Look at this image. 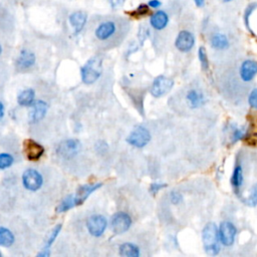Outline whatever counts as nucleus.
Returning <instances> with one entry per match:
<instances>
[{"instance_id": "f257e3e1", "label": "nucleus", "mask_w": 257, "mask_h": 257, "mask_svg": "<svg viewBox=\"0 0 257 257\" xmlns=\"http://www.w3.org/2000/svg\"><path fill=\"white\" fill-rule=\"evenodd\" d=\"M129 29V22L122 17L110 18L102 21L95 32L96 37L101 41H107L118 34H126Z\"/></svg>"}, {"instance_id": "f03ea898", "label": "nucleus", "mask_w": 257, "mask_h": 257, "mask_svg": "<svg viewBox=\"0 0 257 257\" xmlns=\"http://www.w3.org/2000/svg\"><path fill=\"white\" fill-rule=\"evenodd\" d=\"M202 240L204 249L208 255L214 256L219 253V234L215 223L210 222L205 226L202 232Z\"/></svg>"}, {"instance_id": "7ed1b4c3", "label": "nucleus", "mask_w": 257, "mask_h": 257, "mask_svg": "<svg viewBox=\"0 0 257 257\" xmlns=\"http://www.w3.org/2000/svg\"><path fill=\"white\" fill-rule=\"evenodd\" d=\"M82 80L86 85H92L102 74V59L98 56L90 58L82 68Z\"/></svg>"}, {"instance_id": "20e7f679", "label": "nucleus", "mask_w": 257, "mask_h": 257, "mask_svg": "<svg viewBox=\"0 0 257 257\" xmlns=\"http://www.w3.org/2000/svg\"><path fill=\"white\" fill-rule=\"evenodd\" d=\"M219 240L224 246H231L234 243V240L237 234V229L235 226L228 221L221 223L218 231Z\"/></svg>"}, {"instance_id": "39448f33", "label": "nucleus", "mask_w": 257, "mask_h": 257, "mask_svg": "<svg viewBox=\"0 0 257 257\" xmlns=\"http://www.w3.org/2000/svg\"><path fill=\"white\" fill-rule=\"evenodd\" d=\"M151 140V134L150 132L144 127L136 128L128 137L127 142L137 148L145 147Z\"/></svg>"}, {"instance_id": "423d86ee", "label": "nucleus", "mask_w": 257, "mask_h": 257, "mask_svg": "<svg viewBox=\"0 0 257 257\" xmlns=\"http://www.w3.org/2000/svg\"><path fill=\"white\" fill-rule=\"evenodd\" d=\"M111 225L112 230L115 234H123L130 229L132 225V218L125 212H118L113 216Z\"/></svg>"}, {"instance_id": "0eeeda50", "label": "nucleus", "mask_w": 257, "mask_h": 257, "mask_svg": "<svg viewBox=\"0 0 257 257\" xmlns=\"http://www.w3.org/2000/svg\"><path fill=\"white\" fill-rule=\"evenodd\" d=\"M174 83L172 80L168 79L164 75H159L155 79L152 86H151V94L155 98H160L165 94L169 93L171 88L173 87Z\"/></svg>"}, {"instance_id": "6e6552de", "label": "nucleus", "mask_w": 257, "mask_h": 257, "mask_svg": "<svg viewBox=\"0 0 257 257\" xmlns=\"http://www.w3.org/2000/svg\"><path fill=\"white\" fill-rule=\"evenodd\" d=\"M24 187L29 191H37L42 185V176L34 169L26 170L22 175Z\"/></svg>"}, {"instance_id": "1a4fd4ad", "label": "nucleus", "mask_w": 257, "mask_h": 257, "mask_svg": "<svg viewBox=\"0 0 257 257\" xmlns=\"http://www.w3.org/2000/svg\"><path fill=\"white\" fill-rule=\"evenodd\" d=\"M107 219L102 215H94L90 216L87 220L86 226L88 232L95 237H100L103 234L105 228H107Z\"/></svg>"}, {"instance_id": "9d476101", "label": "nucleus", "mask_w": 257, "mask_h": 257, "mask_svg": "<svg viewBox=\"0 0 257 257\" xmlns=\"http://www.w3.org/2000/svg\"><path fill=\"white\" fill-rule=\"evenodd\" d=\"M23 149H24V153L26 158L29 161H38L41 156L44 153V149L41 145H39L38 143H36L34 140H25L23 143Z\"/></svg>"}, {"instance_id": "9b49d317", "label": "nucleus", "mask_w": 257, "mask_h": 257, "mask_svg": "<svg viewBox=\"0 0 257 257\" xmlns=\"http://www.w3.org/2000/svg\"><path fill=\"white\" fill-rule=\"evenodd\" d=\"M194 44H195V37L191 33L187 32V30H182V32L178 34L175 41L176 48L180 51L183 52H187L191 51L192 48L194 47Z\"/></svg>"}, {"instance_id": "f8f14e48", "label": "nucleus", "mask_w": 257, "mask_h": 257, "mask_svg": "<svg viewBox=\"0 0 257 257\" xmlns=\"http://www.w3.org/2000/svg\"><path fill=\"white\" fill-rule=\"evenodd\" d=\"M49 109L48 103L43 101H37L30 104L29 120L33 123H37L47 115Z\"/></svg>"}, {"instance_id": "ddd939ff", "label": "nucleus", "mask_w": 257, "mask_h": 257, "mask_svg": "<svg viewBox=\"0 0 257 257\" xmlns=\"http://www.w3.org/2000/svg\"><path fill=\"white\" fill-rule=\"evenodd\" d=\"M101 187H102V183L84 185V186L80 187L78 192L75 193V195H73L75 203H77V206L83 204L87 199V197L90 194H92L93 192H95L96 190H98Z\"/></svg>"}, {"instance_id": "4468645a", "label": "nucleus", "mask_w": 257, "mask_h": 257, "mask_svg": "<svg viewBox=\"0 0 257 257\" xmlns=\"http://www.w3.org/2000/svg\"><path fill=\"white\" fill-rule=\"evenodd\" d=\"M257 73V63L253 60H245L240 68V77L244 82L252 81Z\"/></svg>"}, {"instance_id": "2eb2a0df", "label": "nucleus", "mask_w": 257, "mask_h": 257, "mask_svg": "<svg viewBox=\"0 0 257 257\" xmlns=\"http://www.w3.org/2000/svg\"><path fill=\"white\" fill-rule=\"evenodd\" d=\"M168 22H169L168 14L162 10H158L154 12L150 17V24L157 30L164 29L166 26H167Z\"/></svg>"}, {"instance_id": "dca6fc26", "label": "nucleus", "mask_w": 257, "mask_h": 257, "mask_svg": "<svg viewBox=\"0 0 257 257\" xmlns=\"http://www.w3.org/2000/svg\"><path fill=\"white\" fill-rule=\"evenodd\" d=\"M86 18L87 15L84 11H75L72 14H70L69 22L70 25L73 27L75 34H79L82 32L86 23Z\"/></svg>"}, {"instance_id": "f3484780", "label": "nucleus", "mask_w": 257, "mask_h": 257, "mask_svg": "<svg viewBox=\"0 0 257 257\" xmlns=\"http://www.w3.org/2000/svg\"><path fill=\"white\" fill-rule=\"evenodd\" d=\"M81 144L77 140H69L65 142L63 145L59 146V153L65 157H72L73 155L78 154L80 151Z\"/></svg>"}, {"instance_id": "a211bd4d", "label": "nucleus", "mask_w": 257, "mask_h": 257, "mask_svg": "<svg viewBox=\"0 0 257 257\" xmlns=\"http://www.w3.org/2000/svg\"><path fill=\"white\" fill-rule=\"evenodd\" d=\"M35 63V55L27 50H24L20 52L17 59V67L20 69H27L32 68Z\"/></svg>"}, {"instance_id": "6ab92c4d", "label": "nucleus", "mask_w": 257, "mask_h": 257, "mask_svg": "<svg viewBox=\"0 0 257 257\" xmlns=\"http://www.w3.org/2000/svg\"><path fill=\"white\" fill-rule=\"evenodd\" d=\"M211 45L215 50H226L229 48V40L225 34L217 33L211 37Z\"/></svg>"}, {"instance_id": "aec40b11", "label": "nucleus", "mask_w": 257, "mask_h": 257, "mask_svg": "<svg viewBox=\"0 0 257 257\" xmlns=\"http://www.w3.org/2000/svg\"><path fill=\"white\" fill-rule=\"evenodd\" d=\"M187 101L190 103V107L193 109H197L204 103V96L196 89H191L187 94Z\"/></svg>"}, {"instance_id": "412c9836", "label": "nucleus", "mask_w": 257, "mask_h": 257, "mask_svg": "<svg viewBox=\"0 0 257 257\" xmlns=\"http://www.w3.org/2000/svg\"><path fill=\"white\" fill-rule=\"evenodd\" d=\"M140 249L133 243H124L120 246V255L125 257H139Z\"/></svg>"}, {"instance_id": "4be33fe9", "label": "nucleus", "mask_w": 257, "mask_h": 257, "mask_svg": "<svg viewBox=\"0 0 257 257\" xmlns=\"http://www.w3.org/2000/svg\"><path fill=\"white\" fill-rule=\"evenodd\" d=\"M35 93L33 88H27L22 90V92L17 97V103L20 105H30L34 103Z\"/></svg>"}, {"instance_id": "5701e85b", "label": "nucleus", "mask_w": 257, "mask_h": 257, "mask_svg": "<svg viewBox=\"0 0 257 257\" xmlns=\"http://www.w3.org/2000/svg\"><path fill=\"white\" fill-rule=\"evenodd\" d=\"M14 243V235L10 230L4 227H0V245L9 247Z\"/></svg>"}, {"instance_id": "b1692460", "label": "nucleus", "mask_w": 257, "mask_h": 257, "mask_svg": "<svg viewBox=\"0 0 257 257\" xmlns=\"http://www.w3.org/2000/svg\"><path fill=\"white\" fill-rule=\"evenodd\" d=\"M75 206H77V203H75L74 196L69 195L62 201V203L58 205V207L56 208V211L58 213H63V212H66V211H68V210H69Z\"/></svg>"}, {"instance_id": "393cba45", "label": "nucleus", "mask_w": 257, "mask_h": 257, "mask_svg": "<svg viewBox=\"0 0 257 257\" xmlns=\"http://www.w3.org/2000/svg\"><path fill=\"white\" fill-rule=\"evenodd\" d=\"M242 183H243V171L240 166H237L231 178V184L235 189L238 190L241 187V185H242Z\"/></svg>"}, {"instance_id": "a878e982", "label": "nucleus", "mask_w": 257, "mask_h": 257, "mask_svg": "<svg viewBox=\"0 0 257 257\" xmlns=\"http://www.w3.org/2000/svg\"><path fill=\"white\" fill-rule=\"evenodd\" d=\"M60 229H62V225H57L56 226V227H54L53 229H52V231L49 234V237H48V239L47 240H45V245H44V249H50V247L51 246V244L53 243V241L56 239V237H57V235H58V233H59V231H60Z\"/></svg>"}, {"instance_id": "bb28decb", "label": "nucleus", "mask_w": 257, "mask_h": 257, "mask_svg": "<svg viewBox=\"0 0 257 257\" xmlns=\"http://www.w3.org/2000/svg\"><path fill=\"white\" fill-rule=\"evenodd\" d=\"M13 163V157L10 154H0V169H5L10 167Z\"/></svg>"}, {"instance_id": "cd10ccee", "label": "nucleus", "mask_w": 257, "mask_h": 257, "mask_svg": "<svg viewBox=\"0 0 257 257\" xmlns=\"http://www.w3.org/2000/svg\"><path fill=\"white\" fill-rule=\"evenodd\" d=\"M198 56H199V60L201 63V66L203 68V69L207 70L209 68V62H208V56H207V52L206 50L204 48H200L198 51Z\"/></svg>"}, {"instance_id": "c85d7f7f", "label": "nucleus", "mask_w": 257, "mask_h": 257, "mask_svg": "<svg viewBox=\"0 0 257 257\" xmlns=\"http://www.w3.org/2000/svg\"><path fill=\"white\" fill-rule=\"evenodd\" d=\"M256 8H257V3H251L246 7V9L244 11V23H245L247 29L250 30V32H251V29H250V25H249V17H250V15L252 14V12Z\"/></svg>"}, {"instance_id": "c756f323", "label": "nucleus", "mask_w": 257, "mask_h": 257, "mask_svg": "<svg viewBox=\"0 0 257 257\" xmlns=\"http://www.w3.org/2000/svg\"><path fill=\"white\" fill-rule=\"evenodd\" d=\"M245 134H246V131L244 130V128H239V129L236 128V129L234 130L233 134H232V137H231V139H232V143L234 144V143L240 141L241 139H242V138L244 137Z\"/></svg>"}, {"instance_id": "7c9ffc66", "label": "nucleus", "mask_w": 257, "mask_h": 257, "mask_svg": "<svg viewBox=\"0 0 257 257\" xmlns=\"http://www.w3.org/2000/svg\"><path fill=\"white\" fill-rule=\"evenodd\" d=\"M246 203L250 206H256L257 205V184L251 189V192L246 199Z\"/></svg>"}, {"instance_id": "2f4dec72", "label": "nucleus", "mask_w": 257, "mask_h": 257, "mask_svg": "<svg viewBox=\"0 0 257 257\" xmlns=\"http://www.w3.org/2000/svg\"><path fill=\"white\" fill-rule=\"evenodd\" d=\"M149 12H150L149 5L141 4L137 8V10L134 11V15H135V17H145V15H147Z\"/></svg>"}, {"instance_id": "473e14b6", "label": "nucleus", "mask_w": 257, "mask_h": 257, "mask_svg": "<svg viewBox=\"0 0 257 257\" xmlns=\"http://www.w3.org/2000/svg\"><path fill=\"white\" fill-rule=\"evenodd\" d=\"M248 102H249V104L251 105L252 108L257 109V88H254L250 93L249 98H248Z\"/></svg>"}, {"instance_id": "72a5a7b5", "label": "nucleus", "mask_w": 257, "mask_h": 257, "mask_svg": "<svg viewBox=\"0 0 257 257\" xmlns=\"http://www.w3.org/2000/svg\"><path fill=\"white\" fill-rule=\"evenodd\" d=\"M125 1L126 0H110V4H111L112 8L118 9V8H120L124 5Z\"/></svg>"}, {"instance_id": "f704fd0d", "label": "nucleus", "mask_w": 257, "mask_h": 257, "mask_svg": "<svg viewBox=\"0 0 257 257\" xmlns=\"http://www.w3.org/2000/svg\"><path fill=\"white\" fill-rule=\"evenodd\" d=\"M181 200H182V196H181L178 192H173V193L171 194V201H172L174 204L179 203Z\"/></svg>"}, {"instance_id": "c9c22d12", "label": "nucleus", "mask_w": 257, "mask_h": 257, "mask_svg": "<svg viewBox=\"0 0 257 257\" xmlns=\"http://www.w3.org/2000/svg\"><path fill=\"white\" fill-rule=\"evenodd\" d=\"M166 186H167L166 184H152V185H151V187H150V190H151V192H153L155 194L159 190H161L162 188H165Z\"/></svg>"}, {"instance_id": "e433bc0d", "label": "nucleus", "mask_w": 257, "mask_h": 257, "mask_svg": "<svg viewBox=\"0 0 257 257\" xmlns=\"http://www.w3.org/2000/svg\"><path fill=\"white\" fill-rule=\"evenodd\" d=\"M148 5L149 7H154V8H157L161 5V2L159 1V0H150V1L148 2Z\"/></svg>"}, {"instance_id": "4c0bfd02", "label": "nucleus", "mask_w": 257, "mask_h": 257, "mask_svg": "<svg viewBox=\"0 0 257 257\" xmlns=\"http://www.w3.org/2000/svg\"><path fill=\"white\" fill-rule=\"evenodd\" d=\"M194 2L198 7H202L205 3V0H194Z\"/></svg>"}, {"instance_id": "58836bf2", "label": "nucleus", "mask_w": 257, "mask_h": 257, "mask_svg": "<svg viewBox=\"0 0 257 257\" xmlns=\"http://www.w3.org/2000/svg\"><path fill=\"white\" fill-rule=\"evenodd\" d=\"M3 115H4V107L3 104L0 103V120L3 118Z\"/></svg>"}, {"instance_id": "ea45409f", "label": "nucleus", "mask_w": 257, "mask_h": 257, "mask_svg": "<svg viewBox=\"0 0 257 257\" xmlns=\"http://www.w3.org/2000/svg\"><path fill=\"white\" fill-rule=\"evenodd\" d=\"M221 1H223V2H230V1H232V0H221Z\"/></svg>"}, {"instance_id": "a19ab883", "label": "nucleus", "mask_w": 257, "mask_h": 257, "mask_svg": "<svg viewBox=\"0 0 257 257\" xmlns=\"http://www.w3.org/2000/svg\"><path fill=\"white\" fill-rule=\"evenodd\" d=\"M2 52V48H1V45H0V54H1Z\"/></svg>"}, {"instance_id": "79ce46f5", "label": "nucleus", "mask_w": 257, "mask_h": 257, "mask_svg": "<svg viewBox=\"0 0 257 257\" xmlns=\"http://www.w3.org/2000/svg\"><path fill=\"white\" fill-rule=\"evenodd\" d=\"M0 256H1V253H0Z\"/></svg>"}]
</instances>
